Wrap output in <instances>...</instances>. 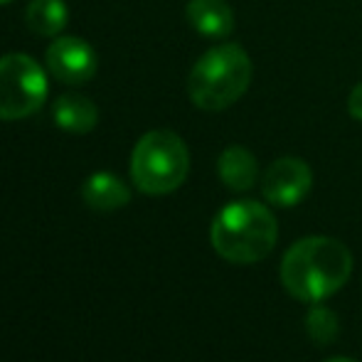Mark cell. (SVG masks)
<instances>
[{"mask_svg":"<svg viewBox=\"0 0 362 362\" xmlns=\"http://www.w3.org/2000/svg\"><path fill=\"white\" fill-rule=\"evenodd\" d=\"M52 119L67 134H89L99 124V109L81 94H62L52 106Z\"/></svg>","mask_w":362,"mask_h":362,"instance_id":"8fae6325","label":"cell"},{"mask_svg":"<svg viewBox=\"0 0 362 362\" xmlns=\"http://www.w3.org/2000/svg\"><path fill=\"white\" fill-rule=\"evenodd\" d=\"M305 333L315 345L325 348V345L335 343L340 335V320L335 315V310H330L328 305L315 303L313 308L305 313Z\"/></svg>","mask_w":362,"mask_h":362,"instance_id":"4fadbf2b","label":"cell"},{"mask_svg":"<svg viewBox=\"0 0 362 362\" xmlns=\"http://www.w3.org/2000/svg\"><path fill=\"white\" fill-rule=\"evenodd\" d=\"M353 274V254L333 237H303L281 259L279 279L293 298L320 303L338 293Z\"/></svg>","mask_w":362,"mask_h":362,"instance_id":"6da1fadb","label":"cell"},{"mask_svg":"<svg viewBox=\"0 0 362 362\" xmlns=\"http://www.w3.org/2000/svg\"><path fill=\"white\" fill-rule=\"evenodd\" d=\"M81 200L96 212H114L129 205L131 190L114 173H94L81 185Z\"/></svg>","mask_w":362,"mask_h":362,"instance_id":"9c48e42d","label":"cell"},{"mask_svg":"<svg viewBox=\"0 0 362 362\" xmlns=\"http://www.w3.org/2000/svg\"><path fill=\"white\" fill-rule=\"evenodd\" d=\"M252 59L247 49L222 42L207 49L187 76V96L202 111H222L237 104L252 84Z\"/></svg>","mask_w":362,"mask_h":362,"instance_id":"3957f363","label":"cell"},{"mask_svg":"<svg viewBox=\"0 0 362 362\" xmlns=\"http://www.w3.org/2000/svg\"><path fill=\"white\" fill-rule=\"evenodd\" d=\"M348 111H350V116H353L355 121H362V81H360V84H355L353 91H350Z\"/></svg>","mask_w":362,"mask_h":362,"instance_id":"5bb4252c","label":"cell"},{"mask_svg":"<svg viewBox=\"0 0 362 362\" xmlns=\"http://www.w3.org/2000/svg\"><path fill=\"white\" fill-rule=\"evenodd\" d=\"M47 74L30 54L0 57V121L33 116L47 101Z\"/></svg>","mask_w":362,"mask_h":362,"instance_id":"5b68a950","label":"cell"},{"mask_svg":"<svg viewBox=\"0 0 362 362\" xmlns=\"http://www.w3.org/2000/svg\"><path fill=\"white\" fill-rule=\"evenodd\" d=\"M325 362H358V360H353V358H330Z\"/></svg>","mask_w":362,"mask_h":362,"instance_id":"9a60e30c","label":"cell"},{"mask_svg":"<svg viewBox=\"0 0 362 362\" xmlns=\"http://www.w3.org/2000/svg\"><path fill=\"white\" fill-rule=\"evenodd\" d=\"M310 187H313V173L300 158H279L262 175V195L276 207H293L303 202Z\"/></svg>","mask_w":362,"mask_h":362,"instance_id":"8992f818","label":"cell"},{"mask_svg":"<svg viewBox=\"0 0 362 362\" xmlns=\"http://www.w3.org/2000/svg\"><path fill=\"white\" fill-rule=\"evenodd\" d=\"M276 217L257 200H237L224 205L210 227L212 249L232 264L262 262L276 247Z\"/></svg>","mask_w":362,"mask_h":362,"instance_id":"7a4b0ae2","label":"cell"},{"mask_svg":"<svg viewBox=\"0 0 362 362\" xmlns=\"http://www.w3.org/2000/svg\"><path fill=\"white\" fill-rule=\"evenodd\" d=\"M25 23L40 37H57L69 23V8L64 0H33L25 10Z\"/></svg>","mask_w":362,"mask_h":362,"instance_id":"7c38bea8","label":"cell"},{"mask_svg":"<svg viewBox=\"0 0 362 362\" xmlns=\"http://www.w3.org/2000/svg\"><path fill=\"white\" fill-rule=\"evenodd\" d=\"M190 153L173 131H148L131 153V177L146 195H168L185 182Z\"/></svg>","mask_w":362,"mask_h":362,"instance_id":"277c9868","label":"cell"},{"mask_svg":"<svg viewBox=\"0 0 362 362\" xmlns=\"http://www.w3.org/2000/svg\"><path fill=\"white\" fill-rule=\"evenodd\" d=\"M45 59L49 74L62 84H84L96 74V52L81 37H57Z\"/></svg>","mask_w":362,"mask_h":362,"instance_id":"52a82bcc","label":"cell"},{"mask_svg":"<svg viewBox=\"0 0 362 362\" xmlns=\"http://www.w3.org/2000/svg\"><path fill=\"white\" fill-rule=\"evenodd\" d=\"M219 180L234 192H247L259 180V163L254 153L244 146H229L217 160Z\"/></svg>","mask_w":362,"mask_h":362,"instance_id":"30bf717a","label":"cell"},{"mask_svg":"<svg viewBox=\"0 0 362 362\" xmlns=\"http://www.w3.org/2000/svg\"><path fill=\"white\" fill-rule=\"evenodd\" d=\"M5 3H10V0H0V5H5Z\"/></svg>","mask_w":362,"mask_h":362,"instance_id":"2e32d148","label":"cell"},{"mask_svg":"<svg viewBox=\"0 0 362 362\" xmlns=\"http://www.w3.org/2000/svg\"><path fill=\"white\" fill-rule=\"evenodd\" d=\"M185 18L197 33L210 40H222L234 30V10L227 0H190Z\"/></svg>","mask_w":362,"mask_h":362,"instance_id":"ba28073f","label":"cell"}]
</instances>
